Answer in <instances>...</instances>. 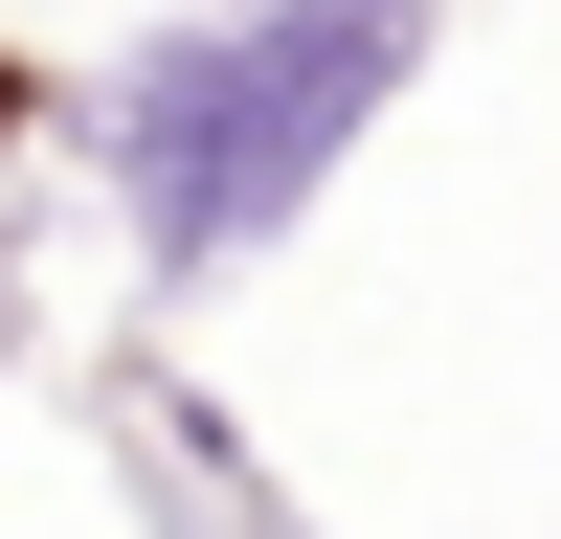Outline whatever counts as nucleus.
<instances>
[{"label":"nucleus","instance_id":"7ed1b4c3","mask_svg":"<svg viewBox=\"0 0 561 539\" xmlns=\"http://www.w3.org/2000/svg\"><path fill=\"white\" fill-rule=\"evenodd\" d=\"M45 113H68V90H45V68H23V45H0V158H23V135H45Z\"/></svg>","mask_w":561,"mask_h":539},{"label":"nucleus","instance_id":"f257e3e1","mask_svg":"<svg viewBox=\"0 0 561 539\" xmlns=\"http://www.w3.org/2000/svg\"><path fill=\"white\" fill-rule=\"evenodd\" d=\"M427 45H449V0H180V23H135L113 68L68 90V158L113 180L135 293L270 270L359 158H382V113L427 90Z\"/></svg>","mask_w":561,"mask_h":539},{"label":"nucleus","instance_id":"f03ea898","mask_svg":"<svg viewBox=\"0 0 561 539\" xmlns=\"http://www.w3.org/2000/svg\"><path fill=\"white\" fill-rule=\"evenodd\" d=\"M113 427H135V472L180 494V539H203V517H225V539H293V494L248 472V404H225V382H180V359H135V382H113Z\"/></svg>","mask_w":561,"mask_h":539}]
</instances>
